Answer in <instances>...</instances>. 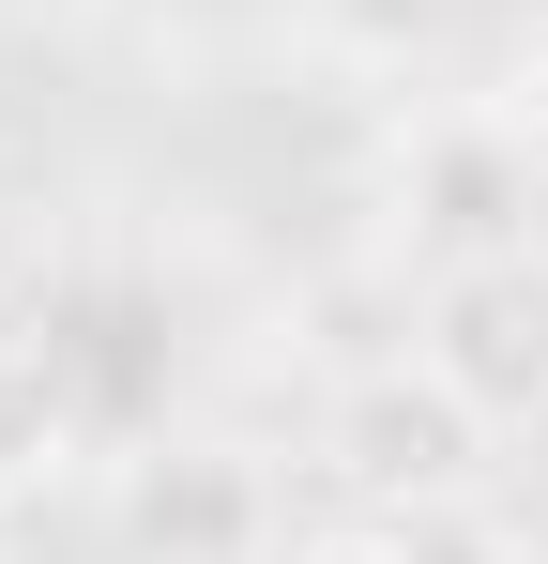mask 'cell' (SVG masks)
Masks as SVG:
<instances>
[{"label":"cell","mask_w":548,"mask_h":564,"mask_svg":"<svg viewBox=\"0 0 548 564\" xmlns=\"http://www.w3.org/2000/svg\"><path fill=\"white\" fill-rule=\"evenodd\" d=\"M487 443H503V427H487L427 351L365 367L351 397L320 412V473H336L351 519H442V503H487Z\"/></svg>","instance_id":"cell-1"},{"label":"cell","mask_w":548,"mask_h":564,"mask_svg":"<svg viewBox=\"0 0 548 564\" xmlns=\"http://www.w3.org/2000/svg\"><path fill=\"white\" fill-rule=\"evenodd\" d=\"M412 351L518 443L548 427V229L534 245H487V260H442L427 275V321H412Z\"/></svg>","instance_id":"cell-2"},{"label":"cell","mask_w":548,"mask_h":564,"mask_svg":"<svg viewBox=\"0 0 548 564\" xmlns=\"http://www.w3.org/2000/svg\"><path fill=\"white\" fill-rule=\"evenodd\" d=\"M548 153L534 122H442L427 153H412V229H427V275L442 260H487V245H534L548 214Z\"/></svg>","instance_id":"cell-3"},{"label":"cell","mask_w":548,"mask_h":564,"mask_svg":"<svg viewBox=\"0 0 548 564\" xmlns=\"http://www.w3.org/2000/svg\"><path fill=\"white\" fill-rule=\"evenodd\" d=\"M91 427H107V397H91L62 305H0V503L62 488V473L91 458Z\"/></svg>","instance_id":"cell-4"},{"label":"cell","mask_w":548,"mask_h":564,"mask_svg":"<svg viewBox=\"0 0 548 564\" xmlns=\"http://www.w3.org/2000/svg\"><path fill=\"white\" fill-rule=\"evenodd\" d=\"M289 564H518V550L487 534V503H442V519H336Z\"/></svg>","instance_id":"cell-5"}]
</instances>
